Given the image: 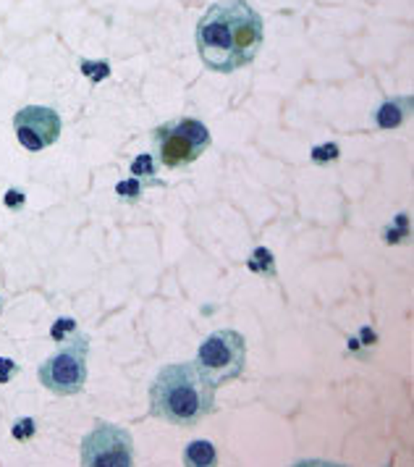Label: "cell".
Instances as JSON below:
<instances>
[{"instance_id":"obj_1","label":"cell","mask_w":414,"mask_h":467,"mask_svg":"<svg viewBox=\"0 0 414 467\" xmlns=\"http://www.w3.org/2000/svg\"><path fill=\"white\" fill-rule=\"evenodd\" d=\"M263 35V16L247 0H226L210 5L197 24V50L210 71L231 74L257 58Z\"/></svg>"},{"instance_id":"obj_2","label":"cell","mask_w":414,"mask_h":467,"mask_svg":"<svg viewBox=\"0 0 414 467\" xmlns=\"http://www.w3.org/2000/svg\"><path fill=\"white\" fill-rule=\"evenodd\" d=\"M215 410V389L194 362L166 365L150 386V415L171 425H197Z\"/></svg>"},{"instance_id":"obj_3","label":"cell","mask_w":414,"mask_h":467,"mask_svg":"<svg viewBox=\"0 0 414 467\" xmlns=\"http://www.w3.org/2000/svg\"><path fill=\"white\" fill-rule=\"evenodd\" d=\"M244 362H247L244 337L239 331H231V328L210 334L200 344L197 358H194V365H197L200 376L212 389H221L226 383L236 381L244 373Z\"/></svg>"},{"instance_id":"obj_4","label":"cell","mask_w":414,"mask_h":467,"mask_svg":"<svg viewBox=\"0 0 414 467\" xmlns=\"http://www.w3.org/2000/svg\"><path fill=\"white\" fill-rule=\"evenodd\" d=\"M87 352L89 339L82 331H74L56 355L37 368V381L56 397H74L87 383Z\"/></svg>"},{"instance_id":"obj_5","label":"cell","mask_w":414,"mask_h":467,"mask_svg":"<svg viewBox=\"0 0 414 467\" xmlns=\"http://www.w3.org/2000/svg\"><path fill=\"white\" fill-rule=\"evenodd\" d=\"M155 155L166 169H187L207 148L210 131L200 119H173L155 129Z\"/></svg>"},{"instance_id":"obj_6","label":"cell","mask_w":414,"mask_h":467,"mask_svg":"<svg viewBox=\"0 0 414 467\" xmlns=\"http://www.w3.org/2000/svg\"><path fill=\"white\" fill-rule=\"evenodd\" d=\"M84 467H131L134 465V439L126 428L98 423L82 441Z\"/></svg>"},{"instance_id":"obj_7","label":"cell","mask_w":414,"mask_h":467,"mask_svg":"<svg viewBox=\"0 0 414 467\" xmlns=\"http://www.w3.org/2000/svg\"><path fill=\"white\" fill-rule=\"evenodd\" d=\"M61 116L47 106H24L14 116V131L21 148L40 152L61 137Z\"/></svg>"},{"instance_id":"obj_8","label":"cell","mask_w":414,"mask_h":467,"mask_svg":"<svg viewBox=\"0 0 414 467\" xmlns=\"http://www.w3.org/2000/svg\"><path fill=\"white\" fill-rule=\"evenodd\" d=\"M412 110V98H394L386 100L383 106L375 110V124L380 129H396L404 124V119Z\"/></svg>"},{"instance_id":"obj_9","label":"cell","mask_w":414,"mask_h":467,"mask_svg":"<svg viewBox=\"0 0 414 467\" xmlns=\"http://www.w3.org/2000/svg\"><path fill=\"white\" fill-rule=\"evenodd\" d=\"M184 465L189 467H212L218 465V451L215 446L205 441V439H197L184 449Z\"/></svg>"},{"instance_id":"obj_10","label":"cell","mask_w":414,"mask_h":467,"mask_svg":"<svg viewBox=\"0 0 414 467\" xmlns=\"http://www.w3.org/2000/svg\"><path fill=\"white\" fill-rule=\"evenodd\" d=\"M249 271L260 274V276H275V257L268 247H257L247 260Z\"/></svg>"},{"instance_id":"obj_11","label":"cell","mask_w":414,"mask_h":467,"mask_svg":"<svg viewBox=\"0 0 414 467\" xmlns=\"http://www.w3.org/2000/svg\"><path fill=\"white\" fill-rule=\"evenodd\" d=\"M142 190H145V184L134 176V179H124V182H119L116 184V194H119V200H124V202H137L140 197H142Z\"/></svg>"},{"instance_id":"obj_12","label":"cell","mask_w":414,"mask_h":467,"mask_svg":"<svg viewBox=\"0 0 414 467\" xmlns=\"http://www.w3.org/2000/svg\"><path fill=\"white\" fill-rule=\"evenodd\" d=\"M131 173H134L137 179L155 182V173H158V169H155V158H152L150 152H145V155H137V158H134V163H131Z\"/></svg>"},{"instance_id":"obj_13","label":"cell","mask_w":414,"mask_h":467,"mask_svg":"<svg viewBox=\"0 0 414 467\" xmlns=\"http://www.w3.org/2000/svg\"><path fill=\"white\" fill-rule=\"evenodd\" d=\"M341 155V150L336 142H326V145H317V148H312V161L315 163H331Z\"/></svg>"},{"instance_id":"obj_14","label":"cell","mask_w":414,"mask_h":467,"mask_svg":"<svg viewBox=\"0 0 414 467\" xmlns=\"http://www.w3.org/2000/svg\"><path fill=\"white\" fill-rule=\"evenodd\" d=\"M11 433H14L16 441H29V439L37 433V425H35L32 418H19V420L14 423V428H11Z\"/></svg>"},{"instance_id":"obj_15","label":"cell","mask_w":414,"mask_h":467,"mask_svg":"<svg viewBox=\"0 0 414 467\" xmlns=\"http://www.w3.org/2000/svg\"><path fill=\"white\" fill-rule=\"evenodd\" d=\"M82 71L92 82H103L110 74V66H108V61H82Z\"/></svg>"},{"instance_id":"obj_16","label":"cell","mask_w":414,"mask_h":467,"mask_svg":"<svg viewBox=\"0 0 414 467\" xmlns=\"http://www.w3.org/2000/svg\"><path fill=\"white\" fill-rule=\"evenodd\" d=\"M71 331H77V323L71 318H61V320H56V326H53V339L56 341H66L68 337L66 334H71Z\"/></svg>"},{"instance_id":"obj_17","label":"cell","mask_w":414,"mask_h":467,"mask_svg":"<svg viewBox=\"0 0 414 467\" xmlns=\"http://www.w3.org/2000/svg\"><path fill=\"white\" fill-rule=\"evenodd\" d=\"M16 373H19V365H16V362L0 358V383H8Z\"/></svg>"},{"instance_id":"obj_18","label":"cell","mask_w":414,"mask_h":467,"mask_svg":"<svg viewBox=\"0 0 414 467\" xmlns=\"http://www.w3.org/2000/svg\"><path fill=\"white\" fill-rule=\"evenodd\" d=\"M19 202H24V197H21L19 192H11V194H8V205H11V208H16Z\"/></svg>"}]
</instances>
